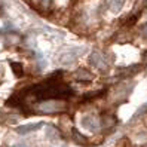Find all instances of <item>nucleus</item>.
<instances>
[{
    "label": "nucleus",
    "instance_id": "11",
    "mask_svg": "<svg viewBox=\"0 0 147 147\" xmlns=\"http://www.w3.org/2000/svg\"><path fill=\"white\" fill-rule=\"evenodd\" d=\"M46 135H48V138H58V137H59V131H58L55 126L49 125V126H48V132H46Z\"/></svg>",
    "mask_w": 147,
    "mask_h": 147
},
{
    "label": "nucleus",
    "instance_id": "12",
    "mask_svg": "<svg viewBox=\"0 0 147 147\" xmlns=\"http://www.w3.org/2000/svg\"><path fill=\"white\" fill-rule=\"evenodd\" d=\"M100 123H102L104 126H110V125H113V123H115V119L111 117V116H104Z\"/></svg>",
    "mask_w": 147,
    "mask_h": 147
},
{
    "label": "nucleus",
    "instance_id": "15",
    "mask_svg": "<svg viewBox=\"0 0 147 147\" xmlns=\"http://www.w3.org/2000/svg\"><path fill=\"white\" fill-rule=\"evenodd\" d=\"M141 33H143V36H146V37H147V24H146L144 27L141 28Z\"/></svg>",
    "mask_w": 147,
    "mask_h": 147
},
{
    "label": "nucleus",
    "instance_id": "8",
    "mask_svg": "<svg viewBox=\"0 0 147 147\" xmlns=\"http://www.w3.org/2000/svg\"><path fill=\"white\" fill-rule=\"evenodd\" d=\"M125 0H110V9L113 12H119L123 7Z\"/></svg>",
    "mask_w": 147,
    "mask_h": 147
},
{
    "label": "nucleus",
    "instance_id": "5",
    "mask_svg": "<svg viewBox=\"0 0 147 147\" xmlns=\"http://www.w3.org/2000/svg\"><path fill=\"white\" fill-rule=\"evenodd\" d=\"M43 126V122H37V123H27V125H21V126H18L15 129L18 134H30V132H33V131H37V129H40Z\"/></svg>",
    "mask_w": 147,
    "mask_h": 147
},
{
    "label": "nucleus",
    "instance_id": "10",
    "mask_svg": "<svg viewBox=\"0 0 147 147\" xmlns=\"http://www.w3.org/2000/svg\"><path fill=\"white\" fill-rule=\"evenodd\" d=\"M74 77L79 79V80H92V76L89 74V71H86V70H77Z\"/></svg>",
    "mask_w": 147,
    "mask_h": 147
},
{
    "label": "nucleus",
    "instance_id": "1",
    "mask_svg": "<svg viewBox=\"0 0 147 147\" xmlns=\"http://www.w3.org/2000/svg\"><path fill=\"white\" fill-rule=\"evenodd\" d=\"M61 76H63V71H55V74L51 76L46 82L33 86L31 89L27 91V94H31V97L37 101L67 98L71 94V89L67 85L61 83V80H58V77Z\"/></svg>",
    "mask_w": 147,
    "mask_h": 147
},
{
    "label": "nucleus",
    "instance_id": "4",
    "mask_svg": "<svg viewBox=\"0 0 147 147\" xmlns=\"http://www.w3.org/2000/svg\"><path fill=\"white\" fill-rule=\"evenodd\" d=\"M77 55H79V51H67V52H63L61 55H59L58 59L63 65H71L76 61Z\"/></svg>",
    "mask_w": 147,
    "mask_h": 147
},
{
    "label": "nucleus",
    "instance_id": "14",
    "mask_svg": "<svg viewBox=\"0 0 147 147\" xmlns=\"http://www.w3.org/2000/svg\"><path fill=\"white\" fill-rule=\"evenodd\" d=\"M40 2H42V6L45 7V9H48V7H49L51 5H52L54 0H40Z\"/></svg>",
    "mask_w": 147,
    "mask_h": 147
},
{
    "label": "nucleus",
    "instance_id": "3",
    "mask_svg": "<svg viewBox=\"0 0 147 147\" xmlns=\"http://www.w3.org/2000/svg\"><path fill=\"white\" fill-rule=\"evenodd\" d=\"M82 126L85 129H88V131H91V132H95V131H98V128H100V120L95 117V116H92V115L83 116Z\"/></svg>",
    "mask_w": 147,
    "mask_h": 147
},
{
    "label": "nucleus",
    "instance_id": "9",
    "mask_svg": "<svg viewBox=\"0 0 147 147\" xmlns=\"http://www.w3.org/2000/svg\"><path fill=\"white\" fill-rule=\"evenodd\" d=\"M11 67H12V70H13V73H15V76L16 77H22L24 76V68H22V64H20V63H11Z\"/></svg>",
    "mask_w": 147,
    "mask_h": 147
},
{
    "label": "nucleus",
    "instance_id": "2",
    "mask_svg": "<svg viewBox=\"0 0 147 147\" xmlns=\"http://www.w3.org/2000/svg\"><path fill=\"white\" fill-rule=\"evenodd\" d=\"M37 109L42 113H57V111H61L65 109V102L58 101V100H45L39 102Z\"/></svg>",
    "mask_w": 147,
    "mask_h": 147
},
{
    "label": "nucleus",
    "instance_id": "7",
    "mask_svg": "<svg viewBox=\"0 0 147 147\" xmlns=\"http://www.w3.org/2000/svg\"><path fill=\"white\" fill-rule=\"evenodd\" d=\"M71 135H73V141L76 143V144H79V146H86L88 144V140H86V138L77 131V129H71Z\"/></svg>",
    "mask_w": 147,
    "mask_h": 147
},
{
    "label": "nucleus",
    "instance_id": "13",
    "mask_svg": "<svg viewBox=\"0 0 147 147\" xmlns=\"http://www.w3.org/2000/svg\"><path fill=\"white\" fill-rule=\"evenodd\" d=\"M146 111H147V104H144V106H141L140 109H138V110H137V113H135V116H134V117H138V116H141L143 113H146Z\"/></svg>",
    "mask_w": 147,
    "mask_h": 147
},
{
    "label": "nucleus",
    "instance_id": "6",
    "mask_svg": "<svg viewBox=\"0 0 147 147\" xmlns=\"http://www.w3.org/2000/svg\"><path fill=\"white\" fill-rule=\"evenodd\" d=\"M91 64L95 65L97 68H101V70H104V68H107V63H106V59L104 57H102L100 52H94L91 55Z\"/></svg>",
    "mask_w": 147,
    "mask_h": 147
}]
</instances>
